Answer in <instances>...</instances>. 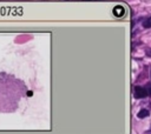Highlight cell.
Wrapping results in <instances>:
<instances>
[{"label":"cell","instance_id":"obj_1","mask_svg":"<svg viewBox=\"0 0 151 134\" xmlns=\"http://www.w3.org/2000/svg\"><path fill=\"white\" fill-rule=\"evenodd\" d=\"M147 94H149V92H147L145 88H143V87H140V86L134 87L133 96H134L136 99H143V98H145Z\"/></svg>","mask_w":151,"mask_h":134},{"label":"cell","instance_id":"obj_2","mask_svg":"<svg viewBox=\"0 0 151 134\" xmlns=\"http://www.w3.org/2000/svg\"><path fill=\"white\" fill-rule=\"evenodd\" d=\"M124 13H125V11H124L123 6H116V7L113 8V14H114L116 16H123Z\"/></svg>","mask_w":151,"mask_h":134},{"label":"cell","instance_id":"obj_3","mask_svg":"<svg viewBox=\"0 0 151 134\" xmlns=\"http://www.w3.org/2000/svg\"><path fill=\"white\" fill-rule=\"evenodd\" d=\"M149 114H150V113H149V110H147V109H140V110L138 112L137 116L142 119V118H146V116H147Z\"/></svg>","mask_w":151,"mask_h":134},{"label":"cell","instance_id":"obj_4","mask_svg":"<svg viewBox=\"0 0 151 134\" xmlns=\"http://www.w3.org/2000/svg\"><path fill=\"white\" fill-rule=\"evenodd\" d=\"M143 26H144L145 28H151V15L143 22Z\"/></svg>","mask_w":151,"mask_h":134}]
</instances>
